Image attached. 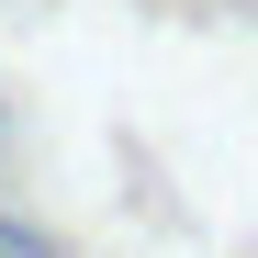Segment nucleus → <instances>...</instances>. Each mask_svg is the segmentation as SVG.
Here are the masks:
<instances>
[{
	"label": "nucleus",
	"mask_w": 258,
	"mask_h": 258,
	"mask_svg": "<svg viewBox=\"0 0 258 258\" xmlns=\"http://www.w3.org/2000/svg\"><path fill=\"white\" fill-rule=\"evenodd\" d=\"M0 258H68L45 225H23V213H0Z\"/></svg>",
	"instance_id": "obj_1"
}]
</instances>
